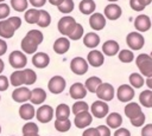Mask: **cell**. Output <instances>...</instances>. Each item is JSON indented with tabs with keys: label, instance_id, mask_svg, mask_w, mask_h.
<instances>
[{
	"label": "cell",
	"instance_id": "6da1fadb",
	"mask_svg": "<svg viewBox=\"0 0 152 136\" xmlns=\"http://www.w3.org/2000/svg\"><path fill=\"white\" fill-rule=\"evenodd\" d=\"M44 35L38 30H31L26 33V35L21 40V50L27 54L36 53L38 45L43 41Z\"/></svg>",
	"mask_w": 152,
	"mask_h": 136
},
{
	"label": "cell",
	"instance_id": "7a4b0ae2",
	"mask_svg": "<svg viewBox=\"0 0 152 136\" xmlns=\"http://www.w3.org/2000/svg\"><path fill=\"white\" fill-rule=\"evenodd\" d=\"M135 64L142 76H145L147 78L152 76V58H151V56H148L146 53L139 54L135 59Z\"/></svg>",
	"mask_w": 152,
	"mask_h": 136
},
{
	"label": "cell",
	"instance_id": "3957f363",
	"mask_svg": "<svg viewBox=\"0 0 152 136\" xmlns=\"http://www.w3.org/2000/svg\"><path fill=\"white\" fill-rule=\"evenodd\" d=\"M76 24H77V22L75 21V19H74L72 17L66 15V17H63V18L59 19L57 27H58V31H59L63 35H68V37H69L70 33L74 31Z\"/></svg>",
	"mask_w": 152,
	"mask_h": 136
},
{
	"label": "cell",
	"instance_id": "277c9868",
	"mask_svg": "<svg viewBox=\"0 0 152 136\" xmlns=\"http://www.w3.org/2000/svg\"><path fill=\"white\" fill-rule=\"evenodd\" d=\"M10 65L14 69H23L27 64V58L21 51H13L8 57Z\"/></svg>",
	"mask_w": 152,
	"mask_h": 136
},
{
	"label": "cell",
	"instance_id": "5b68a950",
	"mask_svg": "<svg viewBox=\"0 0 152 136\" xmlns=\"http://www.w3.org/2000/svg\"><path fill=\"white\" fill-rule=\"evenodd\" d=\"M65 84H66L65 79L62 76H53L48 83V89L51 93L57 95V93H61L64 91Z\"/></svg>",
	"mask_w": 152,
	"mask_h": 136
},
{
	"label": "cell",
	"instance_id": "8992f818",
	"mask_svg": "<svg viewBox=\"0 0 152 136\" xmlns=\"http://www.w3.org/2000/svg\"><path fill=\"white\" fill-rule=\"evenodd\" d=\"M126 41H127V45L129 46V48H132V50H140L145 44L144 37L139 32L128 33L126 37Z\"/></svg>",
	"mask_w": 152,
	"mask_h": 136
},
{
	"label": "cell",
	"instance_id": "52a82bcc",
	"mask_svg": "<svg viewBox=\"0 0 152 136\" xmlns=\"http://www.w3.org/2000/svg\"><path fill=\"white\" fill-rule=\"evenodd\" d=\"M96 96L101 99V101H104V102H109L113 99L114 97V88L109 84V83H102L97 90H96Z\"/></svg>",
	"mask_w": 152,
	"mask_h": 136
},
{
	"label": "cell",
	"instance_id": "ba28073f",
	"mask_svg": "<svg viewBox=\"0 0 152 136\" xmlns=\"http://www.w3.org/2000/svg\"><path fill=\"white\" fill-rule=\"evenodd\" d=\"M70 69L75 75L82 76L88 71V61L82 57H75L70 63Z\"/></svg>",
	"mask_w": 152,
	"mask_h": 136
},
{
	"label": "cell",
	"instance_id": "9c48e42d",
	"mask_svg": "<svg viewBox=\"0 0 152 136\" xmlns=\"http://www.w3.org/2000/svg\"><path fill=\"white\" fill-rule=\"evenodd\" d=\"M91 110V115L97 117V118H103L104 116H107L108 111H109V106L104 101H96L91 104L90 106Z\"/></svg>",
	"mask_w": 152,
	"mask_h": 136
},
{
	"label": "cell",
	"instance_id": "30bf717a",
	"mask_svg": "<svg viewBox=\"0 0 152 136\" xmlns=\"http://www.w3.org/2000/svg\"><path fill=\"white\" fill-rule=\"evenodd\" d=\"M36 117L40 123H48L53 117V109L50 105H42L36 111Z\"/></svg>",
	"mask_w": 152,
	"mask_h": 136
},
{
	"label": "cell",
	"instance_id": "8fae6325",
	"mask_svg": "<svg viewBox=\"0 0 152 136\" xmlns=\"http://www.w3.org/2000/svg\"><path fill=\"white\" fill-rule=\"evenodd\" d=\"M116 96L120 102H129L134 97V90L131 85L124 84V85L119 86V89L116 91Z\"/></svg>",
	"mask_w": 152,
	"mask_h": 136
},
{
	"label": "cell",
	"instance_id": "7c38bea8",
	"mask_svg": "<svg viewBox=\"0 0 152 136\" xmlns=\"http://www.w3.org/2000/svg\"><path fill=\"white\" fill-rule=\"evenodd\" d=\"M12 98L14 102L25 103L31 98V90L28 88H17L12 92Z\"/></svg>",
	"mask_w": 152,
	"mask_h": 136
},
{
	"label": "cell",
	"instance_id": "4fadbf2b",
	"mask_svg": "<svg viewBox=\"0 0 152 136\" xmlns=\"http://www.w3.org/2000/svg\"><path fill=\"white\" fill-rule=\"evenodd\" d=\"M89 25L93 30L100 31L106 26V18L102 13H93L89 18Z\"/></svg>",
	"mask_w": 152,
	"mask_h": 136
},
{
	"label": "cell",
	"instance_id": "5bb4252c",
	"mask_svg": "<svg viewBox=\"0 0 152 136\" xmlns=\"http://www.w3.org/2000/svg\"><path fill=\"white\" fill-rule=\"evenodd\" d=\"M134 27L139 32H146L151 27V19L146 14H140L134 20Z\"/></svg>",
	"mask_w": 152,
	"mask_h": 136
},
{
	"label": "cell",
	"instance_id": "9a60e30c",
	"mask_svg": "<svg viewBox=\"0 0 152 136\" xmlns=\"http://www.w3.org/2000/svg\"><path fill=\"white\" fill-rule=\"evenodd\" d=\"M91 121H93V116L88 112V111H83V112H80L77 115H75V125L80 129H83L88 125L91 124Z\"/></svg>",
	"mask_w": 152,
	"mask_h": 136
},
{
	"label": "cell",
	"instance_id": "2e32d148",
	"mask_svg": "<svg viewBox=\"0 0 152 136\" xmlns=\"http://www.w3.org/2000/svg\"><path fill=\"white\" fill-rule=\"evenodd\" d=\"M103 13H104V17L107 19H109V20H116V19H119L121 17L122 11H121V7L119 5H116V4H108L104 7Z\"/></svg>",
	"mask_w": 152,
	"mask_h": 136
},
{
	"label": "cell",
	"instance_id": "e0dca14e",
	"mask_svg": "<svg viewBox=\"0 0 152 136\" xmlns=\"http://www.w3.org/2000/svg\"><path fill=\"white\" fill-rule=\"evenodd\" d=\"M17 30L14 28V26L12 25V22L7 19V20H2L0 21V37L5 38V39H10L13 37L14 32Z\"/></svg>",
	"mask_w": 152,
	"mask_h": 136
},
{
	"label": "cell",
	"instance_id": "ac0fdd59",
	"mask_svg": "<svg viewBox=\"0 0 152 136\" xmlns=\"http://www.w3.org/2000/svg\"><path fill=\"white\" fill-rule=\"evenodd\" d=\"M87 61H88L91 66L99 67V66H101V65L103 64V61H104L103 53L100 52V51H97V50H93V51H90V52L88 53V56H87Z\"/></svg>",
	"mask_w": 152,
	"mask_h": 136
},
{
	"label": "cell",
	"instance_id": "d6986e66",
	"mask_svg": "<svg viewBox=\"0 0 152 136\" xmlns=\"http://www.w3.org/2000/svg\"><path fill=\"white\" fill-rule=\"evenodd\" d=\"M50 57L45 52H37L32 57V64L38 69H44L49 65Z\"/></svg>",
	"mask_w": 152,
	"mask_h": 136
},
{
	"label": "cell",
	"instance_id": "ffe728a7",
	"mask_svg": "<svg viewBox=\"0 0 152 136\" xmlns=\"http://www.w3.org/2000/svg\"><path fill=\"white\" fill-rule=\"evenodd\" d=\"M69 93L74 99H82L87 95V89L82 83H74L69 90Z\"/></svg>",
	"mask_w": 152,
	"mask_h": 136
},
{
	"label": "cell",
	"instance_id": "44dd1931",
	"mask_svg": "<svg viewBox=\"0 0 152 136\" xmlns=\"http://www.w3.org/2000/svg\"><path fill=\"white\" fill-rule=\"evenodd\" d=\"M36 115V110H34V106L33 104H30V103H24L20 108H19V116L23 118V119H26V121H30Z\"/></svg>",
	"mask_w": 152,
	"mask_h": 136
},
{
	"label": "cell",
	"instance_id": "7402d4cb",
	"mask_svg": "<svg viewBox=\"0 0 152 136\" xmlns=\"http://www.w3.org/2000/svg\"><path fill=\"white\" fill-rule=\"evenodd\" d=\"M69 47H70V40L68 38H64V37L56 39L53 43V51L58 54L65 53L69 50Z\"/></svg>",
	"mask_w": 152,
	"mask_h": 136
},
{
	"label": "cell",
	"instance_id": "603a6c76",
	"mask_svg": "<svg viewBox=\"0 0 152 136\" xmlns=\"http://www.w3.org/2000/svg\"><path fill=\"white\" fill-rule=\"evenodd\" d=\"M141 114H142L141 106H140L138 103L132 102V103H128V104L125 106V115H126L129 119L135 118V117H138V116L141 115Z\"/></svg>",
	"mask_w": 152,
	"mask_h": 136
},
{
	"label": "cell",
	"instance_id": "cb8c5ba5",
	"mask_svg": "<svg viewBox=\"0 0 152 136\" xmlns=\"http://www.w3.org/2000/svg\"><path fill=\"white\" fill-rule=\"evenodd\" d=\"M119 44L115 41V40H107L104 41V44L102 45V52L106 54V56H115L118 52H119Z\"/></svg>",
	"mask_w": 152,
	"mask_h": 136
},
{
	"label": "cell",
	"instance_id": "d4e9b609",
	"mask_svg": "<svg viewBox=\"0 0 152 136\" xmlns=\"http://www.w3.org/2000/svg\"><path fill=\"white\" fill-rule=\"evenodd\" d=\"M45 99H46V92H45V90H43L40 88H36V89H33L31 91V98H30V101H31L32 104H36V105L42 104Z\"/></svg>",
	"mask_w": 152,
	"mask_h": 136
},
{
	"label": "cell",
	"instance_id": "484cf974",
	"mask_svg": "<svg viewBox=\"0 0 152 136\" xmlns=\"http://www.w3.org/2000/svg\"><path fill=\"white\" fill-rule=\"evenodd\" d=\"M83 44L89 48H94L100 44V37L95 32H88L83 37Z\"/></svg>",
	"mask_w": 152,
	"mask_h": 136
},
{
	"label": "cell",
	"instance_id": "4316f807",
	"mask_svg": "<svg viewBox=\"0 0 152 136\" xmlns=\"http://www.w3.org/2000/svg\"><path fill=\"white\" fill-rule=\"evenodd\" d=\"M10 83L13 86H15V88H19L23 84H25V73H24V70H17V71L12 72L11 77H10Z\"/></svg>",
	"mask_w": 152,
	"mask_h": 136
},
{
	"label": "cell",
	"instance_id": "83f0119b",
	"mask_svg": "<svg viewBox=\"0 0 152 136\" xmlns=\"http://www.w3.org/2000/svg\"><path fill=\"white\" fill-rule=\"evenodd\" d=\"M106 123L109 128L112 129H118L120 128V125L122 124V117L120 114L118 112H112L107 116V119H106Z\"/></svg>",
	"mask_w": 152,
	"mask_h": 136
},
{
	"label": "cell",
	"instance_id": "f1b7e54d",
	"mask_svg": "<svg viewBox=\"0 0 152 136\" xmlns=\"http://www.w3.org/2000/svg\"><path fill=\"white\" fill-rule=\"evenodd\" d=\"M101 84H102L101 78H99V77H96V76H93V77H89V78L86 80L84 86H86L87 91H89V92H96L97 88H99Z\"/></svg>",
	"mask_w": 152,
	"mask_h": 136
},
{
	"label": "cell",
	"instance_id": "f546056e",
	"mask_svg": "<svg viewBox=\"0 0 152 136\" xmlns=\"http://www.w3.org/2000/svg\"><path fill=\"white\" fill-rule=\"evenodd\" d=\"M78 8L83 14H93V12H95L96 5L94 0H82L78 5Z\"/></svg>",
	"mask_w": 152,
	"mask_h": 136
},
{
	"label": "cell",
	"instance_id": "4dcf8cb0",
	"mask_svg": "<svg viewBox=\"0 0 152 136\" xmlns=\"http://www.w3.org/2000/svg\"><path fill=\"white\" fill-rule=\"evenodd\" d=\"M56 119H59V121H64V119H68L69 118V115H70V109L66 104H59L56 109Z\"/></svg>",
	"mask_w": 152,
	"mask_h": 136
},
{
	"label": "cell",
	"instance_id": "1f68e13d",
	"mask_svg": "<svg viewBox=\"0 0 152 136\" xmlns=\"http://www.w3.org/2000/svg\"><path fill=\"white\" fill-rule=\"evenodd\" d=\"M39 13L40 11L36 9V8H31V9H27L25 12V21L27 24H37L38 22V19H39Z\"/></svg>",
	"mask_w": 152,
	"mask_h": 136
},
{
	"label": "cell",
	"instance_id": "d6a6232c",
	"mask_svg": "<svg viewBox=\"0 0 152 136\" xmlns=\"http://www.w3.org/2000/svg\"><path fill=\"white\" fill-rule=\"evenodd\" d=\"M139 101L142 104V106L151 108V103H152V90H144L139 95Z\"/></svg>",
	"mask_w": 152,
	"mask_h": 136
},
{
	"label": "cell",
	"instance_id": "836d02e7",
	"mask_svg": "<svg viewBox=\"0 0 152 136\" xmlns=\"http://www.w3.org/2000/svg\"><path fill=\"white\" fill-rule=\"evenodd\" d=\"M129 83H131V86H132V88H141V86L144 85L145 80H144V78H142V75L133 72V73H131V76H129Z\"/></svg>",
	"mask_w": 152,
	"mask_h": 136
},
{
	"label": "cell",
	"instance_id": "e575fe53",
	"mask_svg": "<svg viewBox=\"0 0 152 136\" xmlns=\"http://www.w3.org/2000/svg\"><path fill=\"white\" fill-rule=\"evenodd\" d=\"M50 22H51V17H50L49 12L42 9L40 13H39V19H38L37 25L39 27H48L50 25Z\"/></svg>",
	"mask_w": 152,
	"mask_h": 136
},
{
	"label": "cell",
	"instance_id": "d590c367",
	"mask_svg": "<svg viewBox=\"0 0 152 136\" xmlns=\"http://www.w3.org/2000/svg\"><path fill=\"white\" fill-rule=\"evenodd\" d=\"M71 127V122L70 119H64V121H59V119H56L55 121V129L59 132H65L70 129Z\"/></svg>",
	"mask_w": 152,
	"mask_h": 136
},
{
	"label": "cell",
	"instance_id": "8d00e7d4",
	"mask_svg": "<svg viewBox=\"0 0 152 136\" xmlns=\"http://www.w3.org/2000/svg\"><path fill=\"white\" fill-rule=\"evenodd\" d=\"M27 0H11V6L17 12H24L27 8Z\"/></svg>",
	"mask_w": 152,
	"mask_h": 136
},
{
	"label": "cell",
	"instance_id": "74e56055",
	"mask_svg": "<svg viewBox=\"0 0 152 136\" xmlns=\"http://www.w3.org/2000/svg\"><path fill=\"white\" fill-rule=\"evenodd\" d=\"M24 73H25V85H32L36 83L37 80V75L33 70L31 69H24Z\"/></svg>",
	"mask_w": 152,
	"mask_h": 136
},
{
	"label": "cell",
	"instance_id": "f35d334b",
	"mask_svg": "<svg viewBox=\"0 0 152 136\" xmlns=\"http://www.w3.org/2000/svg\"><path fill=\"white\" fill-rule=\"evenodd\" d=\"M119 59L122 63H131L134 59V54L131 50H121L119 52Z\"/></svg>",
	"mask_w": 152,
	"mask_h": 136
},
{
	"label": "cell",
	"instance_id": "ab89813d",
	"mask_svg": "<svg viewBox=\"0 0 152 136\" xmlns=\"http://www.w3.org/2000/svg\"><path fill=\"white\" fill-rule=\"evenodd\" d=\"M74 7H75V5H74V1H72V0H64V1L58 6V9H59L61 13H66V14H68V13L72 12Z\"/></svg>",
	"mask_w": 152,
	"mask_h": 136
},
{
	"label": "cell",
	"instance_id": "60d3db41",
	"mask_svg": "<svg viewBox=\"0 0 152 136\" xmlns=\"http://www.w3.org/2000/svg\"><path fill=\"white\" fill-rule=\"evenodd\" d=\"M88 104L86 103V102H83V101H78V102H76L74 105H72V109H71V111H72V114L74 115H77V114H80V112H83V111H88Z\"/></svg>",
	"mask_w": 152,
	"mask_h": 136
},
{
	"label": "cell",
	"instance_id": "b9f144b4",
	"mask_svg": "<svg viewBox=\"0 0 152 136\" xmlns=\"http://www.w3.org/2000/svg\"><path fill=\"white\" fill-rule=\"evenodd\" d=\"M39 128L36 123L33 122H27L24 127H23V135H27V134H38Z\"/></svg>",
	"mask_w": 152,
	"mask_h": 136
},
{
	"label": "cell",
	"instance_id": "7bdbcfd3",
	"mask_svg": "<svg viewBox=\"0 0 152 136\" xmlns=\"http://www.w3.org/2000/svg\"><path fill=\"white\" fill-rule=\"evenodd\" d=\"M83 32H84V30H83V26H82L81 24H76V26H75L74 31L70 33L69 38H70L71 40H78L80 38H82V35H83Z\"/></svg>",
	"mask_w": 152,
	"mask_h": 136
},
{
	"label": "cell",
	"instance_id": "ee69618b",
	"mask_svg": "<svg viewBox=\"0 0 152 136\" xmlns=\"http://www.w3.org/2000/svg\"><path fill=\"white\" fill-rule=\"evenodd\" d=\"M129 6H131L132 9H134L137 12H141L146 7L145 4L141 0H129Z\"/></svg>",
	"mask_w": 152,
	"mask_h": 136
},
{
	"label": "cell",
	"instance_id": "f6af8a7d",
	"mask_svg": "<svg viewBox=\"0 0 152 136\" xmlns=\"http://www.w3.org/2000/svg\"><path fill=\"white\" fill-rule=\"evenodd\" d=\"M10 15V6L5 2H0V20Z\"/></svg>",
	"mask_w": 152,
	"mask_h": 136
},
{
	"label": "cell",
	"instance_id": "bcb514c9",
	"mask_svg": "<svg viewBox=\"0 0 152 136\" xmlns=\"http://www.w3.org/2000/svg\"><path fill=\"white\" fill-rule=\"evenodd\" d=\"M129 121H131V124H132V125H134V127H141V125L144 124V122H145V115L141 114V115H139L138 117L132 118V119H129Z\"/></svg>",
	"mask_w": 152,
	"mask_h": 136
},
{
	"label": "cell",
	"instance_id": "7dc6e473",
	"mask_svg": "<svg viewBox=\"0 0 152 136\" xmlns=\"http://www.w3.org/2000/svg\"><path fill=\"white\" fill-rule=\"evenodd\" d=\"M8 85H10L8 78L6 76L0 75V91H6L8 89Z\"/></svg>",
	"mask_w": 152,
	"mask_h": 136
},
{
	"label": "cell",
	"instance_id": "c3c4849f",
	"mask_svg": "<svg viewBox=\"0 0 152 136\" xmlns=\"http://www.w3.org/2000/svg\"><path fill=\"white\" fill-rule=\"evenodd\" d=\"M82 136H100V132L97 128H88L83 131Z\"/></svg>",
	"mask_w": 152,
	"mask_h": 136
},
{
	"label": "cell",
	"instance_id": "681fc988",
	"mask_svg": "<svg viewBox=\"0 0 152 136\" xmlns=\"http://www.w3.org/2000/svg\"><path fill=\"white\" fill-rule=\"evenodd\" d=\"M97 130L100 132V136H110V130L107 125H99Z\"/></svg>",
	"mask_w": 152,
	"mask_h": 136
},
{
	"label": "cell",
	"instance_id": "f907efd6",
	"mask_svg": "<svg viewBox=\"0 0 152 136\" xmlns=\"http://www.w3.org/2000/svg\"><path fill=\"white\" fill-rule=\"evenodd\" d=\"M114 136H131V132L126 128H118L114 132Z\"/></svg>",
	"mask_w": 152,
	"mask_h": 136
},
{
	"label": "cell",
	"instance_id": "816d5d0a",
	"mask_svg": "<svg viewBox=\"0 0 152 136\" xmlns=\"http://www.w3.org/2000/svg\"><path fill=\"white\" fill-rule=\"evenodd\" d=\"M141 136H152V124H147L142 128Z\"/></svg>",
	"mask_w": 152,
	"mask_h": 136
},
{
	"label": "cell",
	"instance_id": "f5cc1de1",
	"mask_svg": "<svg viewBox=\"0 0 152 136\" xmlns=\"http://www.w3.org/2000/svg\"><path fill=\"white\" fill-rule=\"evenodd\" d=\"M28 1L33 7H43L46 2V0H28Z\"/></svg>",
	"mask_w": 152,
	"mask_h": 136
},
{
	"label": "cell",
	"instance_id": "db71d44e",
	"mask_svg": "<svg viewBox=\"0 0 152 136\" xmlns=\"http://www.w3.org/2000/svg\"><path fill=\"white\" fill-rule=\"evenodd\" d=\"M6 51H7V44H6V41H5V40L0 39V56L5 54V52H6Z\"/></svg>",
	"mask_w": 152,
	"mask_h": 136
},
{
	"label": "cell",
	"instance_id": "11a10c76",
	"mask_svg": "<svg viewBox=\"0 0 152 136\" xmlns=\"http://www.w3.org/2000/svg\"><path fill=\"white\" fill-rule=\"evenodd\" d=\"M63 1H64V0H49V2H50L51 5L57 6V7H58V6H59V5H61Z\"/></svg>",
	"mask_w": 152,
	"mask_h": 136
},
{
	"label": "cell",
	"instance_id": "9f6ffc18",
	"mask_svg": "<svg viewBox=\"0 0 152 136\" xmlns=\"http://www.w3.org/2000/svg\"><path fill=\"white\" fill-rule=\"evenodd\" d=\"M146 84H147V86L150 88V90H152V76L147 78V80H146Z\"/></svg>",
	"mask_w": 152,
	"mask_h": 136
},
{
	"label": "cell",
	"instance_id": "6f0895ef",
	"mask_svg": "<svg viewBox=\"0 0 152 136\" xmlns=\"http://www.w3.org/2000/svg\"><path fill=\"white\" fill-rule=\"evenodd\" d=\"M4 69H5V63L2 59H0V73L4 71Z\"/></svg>",
	"mask_w": 152,
	"mask_h": 136
},
{
	"label": "cell",
	"instance_id": "680465c9",
	"mask_svg": "<svg viewBox=\"0 0 152 136\" xmlns=\"http://www.w3.org/2000/svg\"><path fill=\"white\" fill-rule=\"evenodd\" d=\"M141 1L145 4V6H147V5H150L152 2V0H141Z\"/></svg>",
	"mask_w": 152,
	"mask_h": 136
},
{
	"label": "cell",
	"instance_id": "91938a15",
	"mask_svg": "<svg viewBox=\"0 0 152 136\" xmlns=\"http://www.w3.org/2000/svg\"><path fill=\"white\" fill-rule=\"evenodd\" d=\"M23 136H39L38 134H27V135H23Z\"/></svg>",
	"mask_w": 152,
	"mask_h": 136
},
{
	"label": "cell",
	"instance_id": "94428289",
	"mask_svg": "<svg viewBox=\"0 0 152 136\" xmlns=\"http://www.w3.org/2000/svg\"><path fill=\"white\" fill-rule=\"evenodd\" d=\"M109 2H115V1H118V0H108Z\"/></svg>",
	"mask_w": 152,
	"mask_h": 136
},
{
	"label": "cell",
	"instance_id": "6125c7cd",
	"mask_svg": "<svg viewBox=\"0 0 152 136\" xmlns=\"http://www.w3.org/2000/svg\"><path fill=\"white\" fill-rule=\"evenodd\" d=\"M150 56H151V58H152V52H151V54H150Z\"/></svg>",
	"mask_w": 152,
	"mask_h": 136
},
{
	"label": "cell",
	"instance_id": "be15d7a7",
	"mask_svg": "<svg viewBox=\"0 0 152 136\" xmlns=\"http://www.w3.org/2000/svg\"><path fill=\"white\" fill-rule=\"evenodd\" d=\"M2 1H5V0H0V2H2Z\"/></svg>",
	"mask_w": 152,
	"mask_h": 136
},
{
	"label": "cell",
	"instance_id": "e7e4bbea",
	"mask_svg": "<svg viewBox=\"0 0 152 136\" xmlns=\"http://www.w3.org/2000/svg\"><path fill=\"white\" fill-rule=\"evenodd\" d=\"M0 132H1V125H0Z\"/></svg>",
	"mask_w": 152,
	"mask_h": 136
},
{
	"label": "cell",
	"instance_id": "03108f58",
	"mask_svg": "<svg viewBox=\"0 0 152 136\" xmlns=\"http://www.w3.org/2000/svg\"><path fill=\"white\" fill-rule=\"evenodd\" d=\"M151 106H152V103H151Z\"/></svg>",
	"mask_w": 152,
	"mask_h": 136
},
{
	"label": "cell",
	"instance_id": "003e7915",
	"mask_svg": "<svg viewBox=\"0 0 152 136\" xmlns=\"http://www.w3.org/2000/svg\"><path fill=\"white\" fill-rule=\"evenodd\" d=\"M0 98H1V97H0Z\"/></svg>",
	"mask_w": 152,
	"mask_h": 136
}]
</instances>
